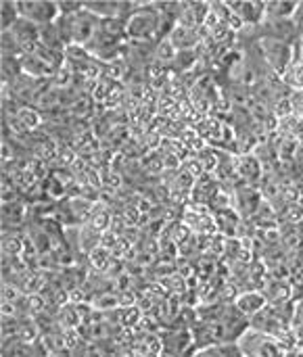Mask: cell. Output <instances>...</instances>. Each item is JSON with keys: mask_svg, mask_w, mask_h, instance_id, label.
Instances as JSON below:
<instances>
[{"mask_svg": "<svg viewBox=\"0 0 303 357\" xmlns=\"http://www.w3.org/2000/svg\"><path fill=\"white\" fill-rule=\"evenodd\" d=\"M237 345L243 357H293L281 339L260 331H247Z\"/></svg>", "mask_w": 303, "mask_h": 357, "instance_id": "6da1fadb", "label": "cell"}, {"mask_svg": "<svg viewBox=\"0 0 303 357\" xmlns=\"http://www.w3.org/2000/svg\"><path fill=\"white\" fill-rule=\"evenodd\" d=\"M163 23L165 19L155 4H140L126 21V33L134 40H149L159 33Z\"/></svg>", "mask_w": 303, "mask_h": 357, "instance_id": "7a4b0ae2", "label": "cell"}, {"mask_svg": "<svg viewBox=\"0 0 303 357\" xmlns=\"http://www.w3.org/2000/svg\"><path fill=\"white\" fill-rule=\"evenodd\" d=\"M19 8V17L42 27V25H50L61 17L59 10V2H50V0H21L17 2Z\"/></svg>", "mask_w": 303, "mask_h": 357, "instance_id": "3957f363", "label": "cell"}, {"mask_svg": "<svg viewBox=\"0 0 303 357\" xmlns=\"http://www.w3.org/2000/svg\"><path fill=\"white\" fill-rule=\"evenodd\" d=\"M235 307L245 316V318H253L258 316L262 310H266V297L262 293H256V291H249V293H243L235 299Z\"/></svg>", "mask_w": 303, "mask_h": 357, "instance_id": "277c9868", "label": "cell"}, {"mask_svg": "<svg viewBox=\"0 0 303 357\" xmlns=\"http://www.w3.org/2000/svg\"><path fill=\"white\" fill-rule=\"evenodd\" d=\"M300 10V2H266V17L270 21H287Z\"/></svg>", "mask_w": 303, "mask_h": 357, "instance_id": "5b68a950", "label": "cell"}, {"mask_svg": "<svg viewBox=\"0 0 303 357\" xmlns=\"http://www.w3.org/2000/svg\"><path fill=\"white\" fill-rule=\"evenodd\" d=\"M0 19H2V31H8L13 29V25L21 19L19 17V8H17V2H2L0 4Z\"/></svg>", "mask_w": 303, "mask_h": 357, "instance_id": "8992f818", "label": "cell"}, {"mask_svg": "<svg viewBox=\"0 0 303 357\" xmlns=\"http://www.w3.org/2000/svg\"><path fill=\"white\" fill-rule=\"evenodd\" d=\"M300 357H303V354H302V356H300Z\"/></svg>", "mask_w": 303, "mask_h": 357, "instance_id": "52a82bcc", "label": "cell"}]
</instances>
